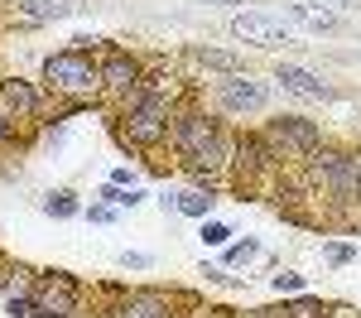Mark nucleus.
<instances>
[{"instance_id": "1", "label": "nucleus", "mask_w": 361, "mask_h": 318, "mask_svg": "<svg viewBox=\"0 0 361 318\" xmlns=\"http://www.w3.org/2000/svg\"><path fill=\"white\" fill-rule=\"evenodd\" d=\"M173 145H178V154H183L193 169H217V164H226L222 130H217L212 116H202V111H183L173 121Z\"/></svg>"}, {"instance_id": "2", "label": "nucleus", "mask_w": 361, "mask_h": 318, "mask_svg": "<svg viewBox=\"0 0 361 318\" xmlns=\"http://www.w3.org/2000/svg\"><path fill=\"white\" fill-rule=\"evenodd\" d=\"M121 130H126V140H130V145H159V140H164V135H169V102H164V92L140 87L135 106L126 111Z\"/></svg>"}, {"instance_id": "3", "label": "nucleus", "mask_w": 361, "mask_h": 318, "mask_svg": "<svg viewBox=\"0 0 361 318\" xmlns=\"http://www.w3.org/2000/svg\"><path fill=\"white\" fill-rule=\"evenodd\" d=\"M44 78L58 92H92V87H102V63H92V54L82 49H63L44 63Z\"/></svg>"}, {"instance_id": "4", "label": "nucleus", "mask_w": 361, "mask_h": 318, "mask_svg": "<svg viewBox=\"0 0 361 318\" xmlns=\"http://www.w3.org/2000/svg\"><path fill=\"white\" fill-rule=\"evenodd\" d=\"M231 34L241 44H255V49H279V44H299V29L279 15H265V10H241L231 20Z\"/></svg>"}, {"instance_id": "5", "label": "nucleus", "mask_w": 361, "mask_h": 318, "mask_svg": "<svg viewBox=\"0 0 361 318\" xmlns=\"http://www.w3.org/2000/svg\"><path fill=\"white\" fill-rule=\"evenodd\" d=\"M34 314L44 318H68L78 314V299H82V289L73 275H63V270H49V275H39V285H34Z\"/></svg>"}, {"instance_id": "6", "label": "nucleus", "mask_w": 361, "mask_h": 318, "mask_svg": "<svg viewBox=\"0 0 361 318\" xmlns=\"http://www.w3.org/2000/svg\"><path fill=\"white\" fill-rule=\"evenodd\" d=\"M265 140L284 149V154H313L318 149V126L304 121V116H275L270 121V130H265Z\"/></svg>"}, {"instance_id": "7", "label": "nucleus", "mask_w": 361, "mask_h": 318, "mask_svg": "<svg viewBox=\"0 0 361 318\" xmlns=\"http://www.w3.org/2000/svg\"><path fill=\"white\" fill-rule=\"evenodd\" d=\"M217 102H222L226 111H265V102H270V92L265 82H250L246 73H226L222 82H217Z\"/></svg>"}, {"instance_id": "8", "label": "nucleus", "mask_w": 361, "mask_h": 318, "mask_svg": "<svg viewBox=\"0 0 361 318\" xmlns=\"http://www.w3.org/2000/svg\"><path fill=\"white\" fill-rule=\"evenodd\" d=\"M106 318H173V304L154 289H130L106 304Z\"/></svg>"}, {"instance_id": "9", "label": "nucleus", "mask_w": 361, "mask_h": 318, "mask_svg": "<svg viewBox=\"0 0 361 318\" xmlns=\"http://www.w3.org/2000/svg\"><path fill=\"white\" fill-rule=\"evenodd\" d=\"M313 169H318V178L333 188L337 198H357V159L352 154L323 149V154H313Z\"/></svg>"}, {"instance_id": "10", "label": "nucleus", "mask_w": 361, "mask_h": 318, "mask_svg": "<svg viewBox=\"0 0 361 318\" xmlns=\"http://www.w3.org/2000/svg\"><path fill=\"white\" fill-rule=\"evenodd\" d=\"M275 78L284 82V92H294V97H308V102H323V97H333V87L323 82L318 73L299 68V63H279V73H275Z\"/></svg>"}, {"instance_id": "11", "label": "nucleus", "mask_w": 361, "mask_h": 318, "mask_svg": "<svg viewBox=\"0 0 361 318\" xmlns=\"http://www.w3.org/2000/svg\"><path fill=\"white\" fill-rule=\"evenodd\" d=\"M102 87H116V92L140 87V63L130 54H111L106 63H102Z\"/></svg>"}, {"instance_id": "12", "label": "nucleus", "mask_w": 361, "mask_h": 318, "mask_svg": "<svg viewBox=\"0 0 361 318\" xmlns=\"http://www.w3.org/2000/svg\"><path fill=\"white\" fill-rule=\"evenodd\" d=\"M212 193L207 188H183V193H164V207L169 212H178V217H207L212 212Z\"/></svg>"}, {"instance_id": "13", "label": "nucleus", "mask_w": 361, "mask_h": 318, "mask_svg": "<svg viewBox=\"0 0 361 318\" xmlns=\"http://www.w3.org/2000/svg\"><path fill=\"white\" fill-rule=\"evenodd\" d=\"M15 10L25 20H34V25H54V20H68L78 5L73 0H15Z\"/></svg>"}, {"instance_id": "14", "label": "nucleus", "mask_w": 361, "mask_h": 318, "mask_svg": "<svg viewBox=\"0 0 361 318\" xmlns=\"http://www.w3.org/2000/svg\"><path fill=\"white\" fill-rule=\"evenodd\" d=\"M284 15H289V20H299V25H308V29H337V10L313 5V0H289V5H284Z\"/></svg>"}, {"instance_id": "15", "label": "nucleus", "mask_w": 361, "mask_h": 318, "mask_svg": "<svg viewBox=\"0 0 361 318\" xmlns=\"http://www.w3.org/2000/svg\"><path fill=\"white\" fill-rule=\"evenodd\" d=\"M0 102L10 106V111H39V92L20 78H10V82H0Z\"/></svg>"}, {"instance_id": "16", "label": "nucleus", "mask_w": 361, "mask_h": 318, "mask_svg": "<svg viewBox=\"0 0 361 318\" xmlns=\"http://www.w3.org/2000/svg\"><path fill=\"white\" fill-rule=\"evenodd\" d=\"M44 212L58 217V222H68V217H78V198L68 188H54V193H44Z\"/></svg>"}, {"instance_id": "17", "label": "nucleus", "mask_w": 361, "mask_h": 318, "mask_svg": "<svg viewBox=\"0 0 361 318\" xmlns=\"http://www.w3.org/2000/svg\"><path fill=\"white\" fill-rule=\"evenodd\" d=\"M250 318H323V309H318L313 299H299V304H289V309H255Z\"/></svg>"}, {"instance_id": "18", "label": "nucleus", "mask_w": 361, "mask_h": 318, "mask_svg": "<svg viewBox=\"0 0 361 318\" xmlns=\"http://www.w3.org/2000/svg\"><path fill=\"white\" fill-rule=\"evenodd\" d=\"M197 63H207V68H222V73H241V58L236 54H222V49H193Z\"/></svg>"}, {"instance_id": "19", "label": "nucleus", "mask_w": 361, "mask_h": 318, "mask_svg": "<svg viewBox=\"0 0 361 318\" xmlns=\"http://www.w3.org/2000/svg\"><path fill=\"white\" fill-rule=\"evenodd\" d=\"M97 198H102V202H111V207H135V202L145 198V193H140V188H121V183H106V188H102Z\"/></svg>"}, {"instance_id": "20", "label": "nucleus", "mask_w": 361, "mask_h": 318, "mask_svg": "<svg viewBox=\"0 0 361 318\" xmlns=\"http://www.w3.org/2000/svg\"><path fill=\"white\" fill-rule=\"evenodd\" d=\"M255 256H260V246H255V241H241V246H226V265H250Z\"/></svg>"}, {"instance_id": "21", "label": "nucleus", "mask_w": 361, "mask_h": 318, "mask_svg": "<svg viewBox=\"0 0 361 318\" xmlns=\"http://www.w3.org/2000/svg\"><path fill=\"white\" fill-rule=\"evenodd\" d=\"M352 256H357V251H352L347 241H328V246H323V260H328V265H347Z\"/></svg>"}, {"instance_id": "22", "label": "nucleus", "mask_w": 361, "mask_h": 318, "mask_svg": "<svg viewBox=\"0 0 361 318\" xmlns=\"http://www.w3.org/2000/svg\"><path fill=\"white\" fill-rule=\"evenodd\" d=\"M5 314L10 318H29L34 314V299H29V294H10V299H5Z\"/></svg>"}, {"instance_id": "23", "label": "nucleus", "mask_w": 361, "mask_h": 318, "mask_svg": "<svg viewBox=\"0 0 361 318\" xmlns=\"http://www.w3.org/2000/svg\"><path fill=\"white\" fill-rule=\"evenodd\" d=\"M226 236H231L226 222H207V227H202V241H207V246H226Z\"/></svg>"}, {"instance_id": "24", "label": "nucleus", "mask_w": 361, "mask_h": 318, "mask_svg": "<svg viewBox=\"0 0 361 318\" xmlns=\"http://www.w3.org/2000/svg\"><path fill=\"white\" fill-rule=\"evenodd\" d=\"M275 289L279 294H299L304 289V275H275Z\"/></svg>"}, {"instance_id": "25", "label": "nucleus", "mask_w": 361, "mask_h": 318, "mask_svg": "<svg viewBox=\"0 0 361 318\" xmlns=\"http://www.w3.org/2000/svg\"><path fill=\"white\" fill-rule=\"evenodd\" d=\"M121 265H126V270H149L154 260L145 256V251H126V256H121Z\"/></svg>"}, {"instance_id": "26", "label": "nucleus", "mask_w": 361, "mask_h": 318, "mask_svg": "<svg viewBox=\"0 0 361 318\" xmlns=\"http://www.w3.org/2000/svg\"><path fill=\"white\" fill-rule=\"evenodd\" d=\"M87 217H92V222H116V207H111V202H97Z\"/></svg>"}, {"instance_id": "27", "label": "nucleus", "mask_w": 361, "mask_h": 318, "mask_svg": "<svg viewBox=\"0 0 361 318\" xmlns=\"http://www.w3.org/2000/svg\"><path fill=\"white\" fill-rule=\"evenodd\" d=\"M10 135H15V121H10V116H0V145L10 140Z\"/></svg>"}, {"instance_id": "28", "label": "nucleus", "mask_w": 361, "mask_h": 318, "mask_svg": "<svg viewBox=\"0 0 361 318\" xmlns=\"http://www.w3.org/2000/svg\"><path fill=\"white\" fill-rule=\"evenodd\" d=\"M328 5H337V10H357L361 0H328Z\"/></svg>"}, {"instance_id": "29", "label": "nucleus", "mask_w": 361, "mask_h": 318, "mask_svg": "<svg viewBox=\"0 0 361 318\" xmlns=\"http://www.w3.org/2000/svg\"><path fill=\"white\" fill-rule=\"evenodd\" d=\"M357 202H361V159H357Z\"/></svg>"}, {"instance_id": "30", "label": "nucleus", "mask_w": 361, "mask_h": 318, "mask_svg": "<svg viewBox=\"0 0 361 318\" xmlns=\"http://www.w3.org/2000/svg\"><path fill=\"white\" fill-rule=\"evenodd\" d=\"M217 5H236V0H217Z\"/></svg>"}, {"instance_id": "31", "label": "nucleus", "mask_w": 361, "mask_h": 318, "mask_svg": "<svg viewBox=\"0 0 361 318\" xmlns=\"http://www.w3.org/2000/svg\"><path fill=\"white\" fill-rule=\"evenodd\" d=\"M68 318H73V314H68Z\"/></svg>"}]
</instances>
